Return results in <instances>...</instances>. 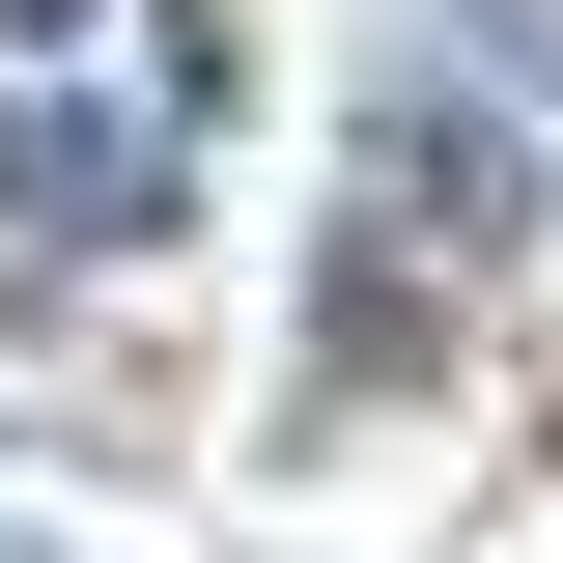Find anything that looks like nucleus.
Wrapping results in <instances>:
<instances>
[{"instance_id": "obj_1", "label": "nucleus", "mask_w": 563, "mask_h": 563, "mask_svg": "<svg viewBox=\"0 0 563 563\" xmlns=\"http://www.w3.org/2000/svg\"><path fill=\"white\" fill-rule=\"evenodd\" d=\"M507 254H536V141H507L479 85H366V141H339V282H310V395H395L422 310H479Z\"/></svg>"}, {"instance_id": "obj_2", "label": "nucleus", "mask_w": 563, "mask_h": 563, "mask_svg": "<svg viewBox=\"0 0 563 563\" xmlns=\"http://www.w3.org/2000/svg\"><path fill=\"white\" fill-rule=\"evenodd\" d=\"M451 29H479V57H507V85H563V0H451Z\"/></svg>"}, {"instance_id": "obj_3", "label": "nucleus", "mask_w": 563, "mask_h": 563, "mask_svg": "<svg viewBox=\"0 0 563 563\" xmlns=\"http://www.w3.org/2000/svg\"><path fill=\"white\" fill-rule=\"evenodd\" d=\"M57 29H85V0H0V57H57Z\"/></svg>"}, {"instance_id": "obj_4", "label": "nucleus", "mask_w": 563, "mask_h": 563, "mask_svg": "<svg viewBox=\"0 0 563 563\" xmlns=\"http://www.w3.org/2000/svg\"><path fill=\"white\" fill-rule=\"evenodd\" d=\"M0 563H57V536H0Z\"/></svg>"}]
</instances>
